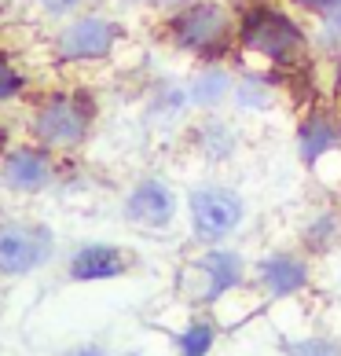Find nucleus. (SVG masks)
Instances as JSON below:
<instances>
[{
    "label": "nucleus",
    "instance_id": "10",
    "mask_svg": "<svg viewBox=\"0 0 341 356\" xmlns=\"http://www.w3.org/2000/svg\"><path fill=\"white\" fill-rule=\"evenodd\" d=\"M125 213H128V220L143 224V228H169L173 213H176V199L162 180H143L140 188L128 195Z\"/></svg>",
    "mask_w": 341,
    "mask_h": 356
},
{
    "label": "nucleus",
    "instance_id": "17",
    "mask_svg": "<svg viewBox=\"0 0 341 356\" xmlns=\"http://www.w3.org/2000/svg\"><path fill=\"white\" fill-rule=\"evenodd\" d=\"M283 353H286V356H341L338 341L316 338V334H308V338H301V341H286Z\"/></svg>",
    "mask_w": 341,
    "mask_h": 356
},
{
    "label": "nucleus",
    "instance_id": "15",
    "mask_svg": "<svg viewBox=\"0 0 341 356\" xmlns=\"http://www.w3.org/2000/svg\"><path fill=\"white\" fill-rule=\"evenodd\" d=\"M217 341V327L209 320H194L191 327H183L176 334V346H180V356H209Z\"/></svg>",
    "mask_w": 341,
    "mask_h": 356
},
{
    "label": "nucleus",
    "instance_id": "14",
    "mask_svg": "<svg viewBox=\"0 0 341 356\" xmlns=\"http://www.w3.org/2000/svg\"><path fill=\"white\" fill-rule=\"evenodd\" d=\"M235 143L239 140H235L231 125H224V122H209L199 133V147H202V154L209 158V162H224V158H231Z\"/></svg>",
    "mask_w": 341,
    "mask_h": 356
},
{
    "label": "nucleus",
    "instance_id": "24",
    "mask_svg": "<svg viewBox=\"0 0 341 356\" xmlns=\"http://www.w3.org/2000/svg\"><path fill=\"white\" fill-rule=\"evenodd\" d=\"M334 88H338V96H341V59H338V67H334Z\"/></svg>",
    "mask_w": 341,
    "mask_h": 356
},
{
    "label": "nucleus",
    "instance_id": "8",
    "mask_svg": "<svg viewBox=\"0 0 341 356\" xmlns=\"http://www.w3.org/2000/svg\"><path fill=\"white\" fill-rule=\"evenodd\" d=\"M341 147V118L334 111H308L297 129V154L305 165H319Z\"/></svg>",
    "mask_w": 341,
    "mask_h": 356
},
{
    "label": "nucleus",
    "instance_id": "23",
    "mask_svg": "<svg viewBox=\"0 0 341 356\" xmlns=\"http://www.w3.org/2000/svg\"><path fill=\"white\" fill-rule=\"evenodd\" d=\"M70 356H107V353H103L99 346H81V349H77V353H70Z\"/></svg>",
    "mask_w": 341,
    "mask_h": 356
},
{
    "label": "nucleus",
    "instance_id": "16",
    "mask_svg": "<svg viewBox=\"0 0 341 356\" xmlns=\"http://www.w3.org/2000/svg\"><path fill=\"white\" fill-rule=\"evenodd\" d=\"M228 88H231V81H228L224 70H206V74H199V77L191 81L188 96H191L194 103H202V107H213V103H220V99L228 96Z\"/></svg>",
    "mask_w": 341,
    "mask_h": 356
},
{
    "label": "nucleus",
    "instance_id": "9",
    "mask_svg": "<svg viewBox=\"0 0 341 356\" xmlns=\"http://www.w3.org/2000/svg\"><path fill=\"white\" fill-rule=\"evenodd\" d=\"M257 283L265 286L268 298L279 301V298H290L297 290H305L312 283V268L297 254H268L257 265Z\"/></svg>",
    "mask_w": 341,
    "mask_h": 356
},
{
    "label": "nucleus",
    "instance_id": "13",
    "mask_svg": "<svg viewBox=\"0 0 341 356\" xmlns=\"http://www.w3.org/2000/svg\"><path fill=\"white\" fill-rule=\"evenodd\" d=\"M341 239V220L334 209H323V213H316L308 224H305V232H301V243H305L308 254H326V250H334Z\"/></svg>",
    "mask_w": 341,
    "mask_h": 356
},
{
    "label": "nucleus",
    "instance_id": "12",
    "mask_svg": "<svg viewBox=\"0 0 341 356\" xmlns=\"http://www.w3.org/2000/svg\"><path fill=\"white\" fill-rule=\"evenodd\" d=\"M4 180L19 191H37L51 180V165H48V158L37 154V151H15L4 162Z\"/></svg>",
    "mask_w": 341,
    "mask_h": 356
},
{
    "label": "nucleus",
    "instance_id": "4",
    "mask_svg": "<svg viewBox=\"0 0 341 356\" xmlns=\"http://www.w3.org/2000/svg\"><path fill=\"white\" fill-rule=\"evenodd\" d=\"M92 125V103L85 96H56L37 114V136L51 147H74L81 143Z\"/></svg>",
    "mask_w": 341,
    "mask_h": 356
},
{
    "label": "nucleus",
    "instance_id": "21",
    "mask_svg": "<svg viewBox=\"0 0 341 356\" xmlns=\"http://www.w3.org/2000/svg\"><path fill=\"white\" fill-rule=\"evenodd\" d=\"M326 30L341 37V0H338V4H334L331 11H326Z\"/></svg>",
    "mask_w": 341,
    "mask_h": 356
},
{
    "label": "nucleus",
    "instance_id": "3",
    "mask_svg": "<svg viewBox=\"0 0 341 356\" xmlns=\"http://www.w3.org/2000/svg\"><path fill=\"white\" fill-rule=\"evenodd\" d=\"M188 206H191V228L199 243H224L242 224V199L231 188H220V184L194 188Z\"/></svg>",
    "mask_w": 341,
    "mask_h": 356
},
{
    "label": "nucleus",
    "instance_id": "7",
    "mask_svg": "<svg viewBox=\"0 0 341 356\" xmlns=\"http://www.w3.org/2000/svg\"><path fill=\"white\" fill-rule=\"evenodd\" d=\"M194 272H199V280L206 283L202 294H199L202 305H213V301H220L228 290H235L246 280V265L235 250H209V254H202L194 261Z\"/></svg>",
    "mask_w": 341,
    "mask_h": 356
},
{
    "label": "nucleus",
    "instance_id": "5",
    "mask_svg": "<svg viewBox=\"0 0 341 356\" xmlns=\"http://www.w3.org/2000/svg\"><path fill=\"white\" fill-rule=\"evenodd\" d=\"M51 254V235L33 224H4L0 228V272L22 275L41 268Z\"/></svg>",
    "mask_w": 341,
    "mask_h": 356
},
{
    "label": "nucleus",
    "instance_id": "2",
    "mask_svg": "<svg viewBox=\"0 0 341 356\" xmlns=\"http://www.w3.org/2000/svg\"><path fill=\"white\" fill-rule=\"evenodd\" d=\"M235 22L231 11L217 0H194V4L180 8L173 19H169V41L183 51H194V56H220L231 37H235Z\"/></svg>",
    "mask_w": 341,
    "mask_h": 356
},
{
    "label": "nucleus",
    "instance_id": "20",
    "mask_svg": "<svg viewBox=\"0 0 341 356\" xmlns=\"http://www.w3.org/2000/svg\"><path fill=\"white\" fill-rule=\"evenodd\" d=\"M297 8H305V11H316V15H326V11H331L338 0H294Z\"/></svg>",
    "mask_w": 341,
    "mask_h": 356
},
{
    "label": "nucleus",
    "instance_id": "18",
    "mask_svg": "<svg viewBox=\"0 0 341 356\" xmlns=\"http://www.w3.org/2000/svg\"><path fill=\"white\" fill-rule=\"evenodd\" d=\"M235 96H239L242 107H268V103L275 99V96H272V88H268L265 81H242Z\"/></svg>",
    "mask_w": 341,
    "mask_h": 356
},
{
    "label": "nucleus",
    "instance_id": "11",
    "mask_svg": "<svg viewBox=\"0 0 341 356\" xmlns=\"http://www.w3.org/2000/svg\"><path fill=\"white\" fill-rule=\"evenodd\" d=\"M125 268H128V257L117 246H107V243H92L85 250H77L74 261H70V275H74V280H81V283L117 280Z\"/></svg>",
    "mask_w": 341,
    "mask_h": 356
},
{
    "label": "nucleus",
    "instance_id": "6",
    "mask_svg": "<svg viewBox=\"0 0 341 356\" xmlns=\"http://www.w3.org/2000/svg\"><path fill=\"white\" fill-rule=\"evenodd\" d=\"M117 41V26L110 19H99V15H88V19H77L70 22L67 30L59 33V59H103Z\"/></svg>",
    "mask_w": 341,
    "mask_h": 356
},
{
    "label": "nucleus",
    "instance_id": "1",
    "mask_svg": "<svg viewBox=\"0 0 341 356\" xmlns=\"http://www.w3.org/2000/svg\"><path fill=\"white\" fill-rule=\"evenodd\" d=\"M235 37L246 51L253 56H265L268 63H279V67H290L305 56V30L286 15L283 8L275 4H253L242 11L239 26H235Z\"/></svg>",
    "mask_w": 341,
    "mask_h": 356
},
{
    "label": "nucleus",
    "instance_id": "22",
    "mask_svg": "<svg viewBox=\"0 0 341 356\" xmlns=\"http://www.w3.org/2000/svg\"><path fill=\"white\" fill-rule=\"evenodd\" d=\"M41 4H44L48 11H56V15H59V11H70V8H77L81 0H41Z\"/></svg>",
    "mask_w": 341,
    "mask_h": 356
},
{
    "label": "nucleus",
    "instance_id": "25",
    "mask_svg": "<svg viewBox=\"0 0 341 356\" xmlns=\"http://www.w3.org/2000/svg\"><path fill=\"white\" fill-rule=\"evenodd\" d=\"M147 4H158V0H147Z\"/></svg>",
    "mask_w": 341,
    "mask_h": 356
},
{
    "label": "nucleus",
    "instance_id": "19",
    "mask_svg": "<svg viewBox=\"0 0 341 356\" xmlns=\"http://www.w3.org/2000/svg\"><path fill=\"white\" fill-rule=\"evenodd\" d=\"M19 88H22V77L11 70L8 63H0V99H11Z\"/></svg>",
    "mask_w": 341,
    "mask_h": 356
}]
</instances>
